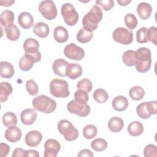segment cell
I'll list each match as a JSON object with an SVG mask.
<instances>
[{"label": "cell", "instance_id": "obj_1", "mask_svg": "<svg viewBox=\"0 0 157 157\" xmlns=\"http://www.w3.org/2000/svg\"><path fill=\"white\" fill-rule=\"evenodd\" d=\"M102 18V12L101 9L96 5L93 6L82 19L83 28L89 32L95 31Z\"/></svg>", "mask_w": 157, "mask_h": 157}, {"label": "cell", "instance_id": "obj_2", "mask_svg": "<svg viewBox=\"0 0 157 157\" xmlns=\"http://www.w3.org/2000/svg\"><path fill=\"white\" fill-rule=\"evenodd\" d=\"M136 62L134 66L136 70L140 73L149 71L151 64V53L149 48L140 47L135 51Z\"/></svg>", "mask_w": 157, "mask_h": 157}, {"label": "cell", "instance_id": "obj_3", "mask_svg": "<svg viewBox=\"0 0 157 157\" xmlns=\"http://www.w3.org/2000/svg\"><path fill=\"white\" fill-rule=\"evenodd\" d=\"M34 109L44 113H51L56 108V101L46 95H39L34 98L32 102Z\"/></svg>", "mask_w": 157, "mask_h": 157}, {"label": "cell", "instance_id": "obj_4", "mask_svg": "<svg viewBox=\"0 0 157 157\" xmlns=\"http://www.w3.org/2000/svg\"><path fill=\"white\" fill-rule=\"evenodd\" d=\"M50 92L56 98H67L70 94L68 83L64 80L54 78L50 83Z\"/></svg>", "mask_w": 157, "mask_h": 157}, {"label": "cell", "instance_id": "obj_5", "mask_svg": "<svg viewBox=\"0 0 157 157\" xmlns=\"http://www.w3.org/2000/svg\"><path fill=\"white\" fill-rule=\"evenodd\" d=\"M58 130L63 135L65 140L73 141L78 137V131L72 124L67 120H61L58 123Z\"/></svg>", "mask_w": 157, "mask_h": 157}, {"label": "cell", "instance_id": "obj_6", "mask_svg": "<svg viewBox=\"0 0 157 157\" xmlns=\"http://www.w3.org/2000/svg\"><path fill=\"white\" fill-rule=\"evenodd\" d=\"M61 13L64 22L68 26L75 25L78 20V14L72 4L67 2L62 5Z\"/></svg>", "mask_w": 157, "mask_h": 157}, {"label": "cell", "instance_id": "obj_7", "mask_svg": "<svg viewBox=\"0 0 157 157\" xmlns=\"http://www.w3.org/2000/svg\"><path fill=\"white\" fill-rule=\"evenodd\" d=\"M39 11L45 18L48 20H52L57 16L56 7L52 0L41 1L39 5Z\"/></svg>", "mask_w": 157, "mask_h": 157}, {"label": "cell", "instance_id": "obj_8", "mask_svg": "<svg viewBox=\"0 0 157 157\" xmlns=\"http://www.w3.org/2000/svg\"><path fill=\"white\" fill-rule=\"evenodd\" d=\"M113 40L123 45H129L133 41V33L123 27L117 28L113 32Z\"/></svg>", "mask_w": 157, "mask_h": 157}, {"label": "cell", "instance_id": "obj_9", "mask_svg": "<svg viewBox=\"0 0 157 157\" xmlns=\"http://www.w3.org/2000/svg\"><path fill=\"white\" fill-rule=\"evenodd\" d=\"M67 110L71 113L75 114L81 117H85L90 113V107L87 104H82L76 102L74 99L71 101L67 104Z\"/></svg>", "mask_w": 157, "mask_h": 157}, {"label": "cell", "instance_id": "obj_10", "mask_svg": "<svg viewBox=\"0 0 157 157\" xmlns=\"http://www.w3.org/2000/svg\"><path fill=\"white\" fill-rule=\"evenodd\" d=\"M64 54L69 59L80 61L85 56V51L80 47L74 43H71L65 47Z\"/></svg>", "mask_w": 157, "mask_h": 157}, {"label": "cell", "instance_id": "obj_11", "mask_svg": "<svg viewBox=\"0 0 157 157\" xmlns=\"http://www.w3.org/2000/svg\"><path fill=\"white\" fill-rule=\"evenodd\" d=\"M44 149L45 157H56L61 149V145L58 140L49 139L44 144Z\"/></svg>", "mask_w": 157, "mask_h": 157}, {"label": "cell", "instance_id": "obj_12", "mask_svg": "<svg viewBox=\"0 0 157 157\" xmlns=\"http://www.w3.org/2000/svg\"><path fill=\"white\" fill-rule=\"evenodd\" d=\"M42 140V134L36 130L28 132L25 138L26 144L29 147H35L37 146Z\"/></svg>", "mask_w": 157, "mask_h": 157}, {"label": "cell", "instance_id": "obj_13", "mask_svg": "<svg viewBox=\"0 0 157 157\" xmlns=\"http://www.w3.org/2000/svg\"><path fill=\"white\" fill-rule=\"evenodd\" d=\"M21 136L22 132L21 129L16 126L8 127L5 132V138L11 143H15L19 141Z\"/></svg>", "mask_w": 157, "mask_h": 157}, {"label": "cell", "instance_id": "obj_14", "mask_svg": "<svg viewBox=\"0 0 157 157\" xmlns=\"http://www.w3.org/2000/svg\"><path fill=\"white\" fill-rule=\"evenodd\" d=\"M69 63L64 59H56L53 63L52 69L53 72L58 76L65 77L66 76V72Z\"/></svg>", "mask_w": 157, "mask_h": 157}, {"label": "cell", "instance_id": "obj_15", "mask_svg": "<svg viewBox=\"0 0 157 157\" xmlns=\"http://www.w3.org/2000/svg\"><path fill=\"white\" fill-rule=\"evenodd\" d=\"M21 121L25 125H31L34 123L37 118V113L34 109H26L20 114Z\"/></svg>", "mask_w": 157, "mask_h": 157}, {"label": "cell", "instance_id": "obj_16", "mask_svg": "<svg viewBox=\"0 0 157 157\" xmlns=\"http://www.w3.org/2000/svg\"><path fill=\"white\" fill-rule=\"evenodd\" d=\"M82 67L78 63H69L67 69L66 74V76L72 80H74L80 77L82 74Z\"/></svg>", "mask_w": 157, "mask_h": 157}, {"label": "cell", "instance_id": "obj_17", "mask_svg": "<svg viewBox=\"0 0 157 157\" xmlns=\"http://www.w3.org/2000/svg\"><path fill=\"white\" fill-rule=\"evenodd\" d=\"M18 23L23 29H29L33 25V15L28 12H22L18 17Z\"/></svg>", "mask_w": 157, "mask_h": 157}, {"label": "cell", "instance_id": "obj_18", "mask_svg": "<svg viewBox=\"0 0 157 157\" xmlns=\"http://www.w3.org/2000/svg\"><path fill=\"white\" fill-rule=\"evenodd\" d=\"M153 9L151 6L147 2H142L139 4L137 7V13L142 20H147L148 18L152 12Z\"/></svg>", "mask_w": 157, "mask_h": 157}, {"label": "cell", "instance_id": "obj_19", "mask_svg": "<svg viewBox=\"0 0 157 157\" xmlns=\"http://www.w3.org/2000/svg\"><path fill=\"white\" fill-rule=\"evenodd\" d=\"M14 74V68L12 64L6 61L0 62V75L4 78H10Z\"/></svg>", "mask_w": 157, "mask_h": 157}, {"label": "cell", "instance_id": "obj_20", "mask_svg": "<svg viewBox=\"0 0 157 157\" xmlns=\"http://www.w3.org/2000/svg\"><path fill=\"white\" fill-rule=\"evenodd\" d=\"M23 47L25 53L33 54L39 52V43L34 38H28L25 40Z\"/></svg>", "mask_w": 157, "mask_h": 157}, {"label": "cell", "instance_id": "obj_21", "mask_svg": "<svg viewBox=\"0 0 157 157\" xmlns=\"http://www.w3.org/2000/svg\"><path fill=\"white\" fill-rule=\"evenodd\" d=\"M128 100L123 96H118L113 98L112 102L113 108L118 112L125 110L128 107Z\"/></svg>", "mask_w": 157, "mask_h": 157}, {"label": "cell", "instance_id": "obj_22", "mask_svg": "<svg viewBox=\"0 0 157 157\" xmlns=\"http://www.w3.org/2000/svg\"><path fill=\"white\" fill-rule=\"evenodd\" d=\"M53 36L55 40L58 43H64L69 39V33L66 28L58 26L54 29Z\"/></svg>", "mask_w": 157, "mask_h": 157}, {"label": "cell", "instance_id": "obj_23", "mask_svg": "<svg viewBox=\"0 0 157 157\" xmlns=\"http://www.w3.org/2000/svg\"><path fill=\"white\" fill-rule=\"evenodd\" d=\"M50 29L48 25L44 22H37L33 28V33L40 38H45L49 34Z\"/></svg>", "mask_w": 157, "mask_h": 157}, {"label": "cell", "instance_id": "obj_24", "mask_svg": "<svg viewBox=\"0 0 157 157\" xmlns=\"http://www.w3.org/2000/svg\"><path fill=\"white\" fill-rule=\"evenodd\" d=\"M124 126L123 120L118 117H113L108 121V128L113 132H120Z\"/></svg>", "mask_w": 157, "mask_h": 157}, {"label": "cell", "instance_id": "obj_25", "mask_svg": "<svg viewBox=\"0 0 157 157\" xmlns=\"http://www.w3.org/2000/svg\"><path fill=\"white\" fill-rule=\"evenodd\" d=\"M34 63V59L30 55L25 53L20 59L18 65L22 71H28L32 69Z\"/></svg>", "mask_w": 157, "mask_h": 157}, {"label": "cell", "instance_id": "obj_26", "mask_svg": "<svg viewBox=\"0 0 157 157\" xmlns=\"http://www.w3.org/2000/svg\"><path fill=\"white\" fill-rule=\"evenodd\" d=\"M12 85L7 82H2L0 84V101L1 102H6L9 96L12 93Z\"/></svg>", "mask_w": 157, "mask_h": 157}, {"label": "cell", "instance_id": "obj_27", "mask_svg": "<svg viewBox=\"0 0 157 157\" xmlns=\"http://www.w3.org/2000/svg\"><path fill=\"white\" fill-rule=\"evenodd\" d=\"M128 132L132 136H139L144 132V126L139 121H132L128 126Z\"/></svg>", "mask_w": 157, "mask_h": 157}, {"label": "cell", "instance_id": "obj_28", "mask_svg": "<svg viewBox=\"0 0 157 157\" xmlns=\"http://www.w3.org/2000/svg\"><path fill=\"white\" fill-rule=\"evenodd\" d=\"M14 13L10 10H5L2 12L1 14V24L4 27H7L12 24L14 21Z\"/></svg>", "mask_w": 157, "mask_h": 157}, {"label": "cell", "instance_id": "obj_29", "mask_svg": "<svg viewBox=\"0 0 157 157\" xmlns=\"http://www.w3.org/2000/svg\"><path fill=\"white\" fill-rule=\"evenodd\" d=\"M7 39L11 41L17 40L20 36V32L18 28L14 24H12L5 29Z\"/></svg>", "mask_w": 157, "mask_h": 157}, {"label": "cell", "instance_id": "obj_30", "mask_svg": "<svg viewBox=\"0 0 157 157\" xmlns=\"http://www.w3.org/2000/svg\"><path fill=\"white\" fill-rule=\"evenodd\" d=\"M3 124L6 127L16 126L17 124V118L16 115L11 112L5 113L2 117Z\"/></svg>", "mask_w": 157, "mask_h": 157}, {"label": "cell", "instance_id": "obj_31", "mask_svg": "<svg viewBox=\"0 0 157 157\" xmlns=\"http://www.w3.org/2000/svg\"><path fill=\"white\" fill-rule=\"evenodd\" d=\"M122 60L126 66L129 67L134 66L136 62L135 51L128 50L124 52L122 56Z\"/></svg>", "mask_w": 157, "mask_h": 157}, {"label": "cell", "instance_id": "obj_32", "mask_svg": "<svg viewBox=\"0 0 157 157\" xmlns=\"http://www.w3.org/2000/svg\"><path fill=\"white\" fill-rule=\"evenodd\" d=\"M129 95L132 99L134 101H139L144 97L145 91L141 86H134L130 89Z\"/></svg>", "mask_w": 157, "mask_h": 157}, {"label": "cell", "instance_id": "obj_33", "mask_svg": "<svg viewBox=\"0 0 157 157\" xmlns=\"http://www.w3.org/2000/svg\"><path fill=\"white\" fill-rule=\"evenodd\" d=\"M93 36L92 32H89L83 28H81L77 33L76 37L78 42L82 44H86L91 40Z\"/></svg>", "mask_w": 157, "mask_h": 157}, {"label": "cell", "instance_id": "obj_34", "mask_svg": "<svg viewBox=\"0 0 157 157\" xmlns=\"http://www.w3.org/2000/svg\"><path fill=\"white\" fill-rule=\"evenodd\" d=\"M93 98L97 102L103 104L108 100L109 94L105 90L98 88L94 91L93 93Z\"/></svg>", "mask_w": 157, "mask_h": 157}, {"label": "cell", "instance_id": "obj_35", "mask_svg": "<svg viewBox=\"0 0 157 157\" xmlns=\"http://www.w3.org/2000/svg\"><path fill=\"white\" fill-rule=\"evenodd\" d=\"M91 147L96 151H102L107 148V142L104 139L98 138L91 142Z\"/></svg>", "mask_w": 157, "mask_h": 157}, {"label": "cell", "instance_id": "obj_36", "mask_svg": "<svg viewBox=\"0 0 157 157\" xmlns=\"http://www.w3.org/2000/svg\"><path fill=\"white\" fill-rule=\"evenodd\" d=\"M136 112L138 116L142 119H148L151 116L147 108V102L139 104L136 107Z\"/></svg>", "mask_w": 157, "mask_h": 157}, {"label": "cell", "instance_id": "obj_37", "mask_svg": "<svg viewBox=\"0 0 157 157\" xmlns=\"http://www.w3.org/2000/svg\"><path fill=\"white\" fill-rule=\"evenodd\" d=\"M97 128L93 124H88L83 129V137L87 139H91L97 135Z\"/></svg>", "mask_w": 157, "mask_h": 157}, {"label": "cell", "instance_id": "obj_38", "mask_svg": "<svg viewBox=\"0 0 157 157\" xmlns=\"http://www.w3.org/2000/svg\"><path fill=\"white\" fill-rule=\"evenodd\" d=\"M89 99V96L88 92L85 90L78 89L74 93V100L80 104H85Z\"/></svg>", "mask_w": 157, "mask_h": 157}, {"label": "cell", "instance_id": "obj_39", "mask_svg": "<svg viewBox=\"0 0 157 157\" xmlns=\"http://www.w3.org/2000/svg\"><path fill=\"white\" fill-rule=\"evenodd\" d=\"M124 23L129 29H134L137 25L138 21L136 16L132 13H127L124 16Z\"/></svg>", "mask_w": 157, "mask_h": 157}, {"label": "cell", "instance_id": "obj_40", "mask_svg": "<svg viewBox=\"0 0 157 157\" xmlns=\"http://www.w3.org/2000/svg\"><path fill=\"white\" fill-rule=\"evenodd\" d=\"M77 87L78 89L85 90L86 92H90L93 88L91 82L87 78H84L77 82Z\"/></svg>", "mask_w": 157, "mask_h": 157}, {"label": "cell", "instance_id": "obj_41", "mask_svg": "<svg viewBox=\"0 0 157 157\" xmlns=\"http://www.w3.org/2000/svg\"><path fill=\"white\" fill-rule=\"evenodd\" d=\"M26 88L28 93L31 96L36 95L39 91L38 85L33 79L27 80L26 82Z\"/></svg>", "mask_w": 157, "mask_h": 157}, {"label": "cell", "instance_id": "obj_42", "mask_svg": "<svg viewBox=\"0 0 157 157\" xmlns=\"http://www.w3.org/2000/svg\"><path fill=\"white\" fill-rule=\"evenodd\" d=\"M147 38L148 42H151L155 45H157V28L155 26H151L147 30Z\"/></svg>", "mask_w": 157, "mask_h": 157}, {"label": "cell", "instance_id": "obj_43", "mask_svg": "<svg viewBox=\"0 0 157 157\" xmlns=\"http://www.w3.org/2000/svg\"><path fill=\"white\" fill-rule=\"evenodd\" d=\"M144 155L145 157H156L157 148L154 144H148L145 146L144 150Z\"/></svg>", "mask_w": 157, "mask_h": 157}, {"label": "cell", "instance_id": "obj_44", "mask_svg": "<svg viewBox=\"0 0 157 157\" xmlns=\"http://www.w3.org/2000/svg\"><path fill=\"white\" fill-rule=\"evenodd\" d=\"M147 30L146 27L140 28L136 32V40L139 44H144L148 42L147 38Z\"/></svg>", "mask_w": 157, "mask_h": 157}, {"label": "cell", "instance_id": "obj_45", "mask_svg": "<svg viewBox=\"0 0 157 157\" xmlns=\"http://www.w3.org/2000/svg\"><path fill=\"white\" fill-rule=\"evenodd\" d=\"M96 5L101 6L105 11L110 10L114 6V2L112 0H97Z\"/></svg>", "mask_w": 157, "mask_h": 157}, {"label": "cell", "instance_id": "obj_46", "mask_svg": "<svg viewBox=\"0 0 157 157\" xmlns=\"http://www.w3.org/2000/svg\"><path fill=\"white\" fill-rule=\"evenodd\" d=\"M147 105L149 113L150 115L156 114V109H157V102L156 101H151L147 102Z\"/></svg>", "mask_w": 157, "mask_h": 157}, {"label": "cell", "instance_id": "obj_47", "mask_svg": "<svg viewBox=\"0 0 157 157\" xmlns=\"http://www.w3.org/2000/svg\"><path fill=\"white\" fill-rule=\"evenodd\" d=\"M10 151V147L5 143L0 144V156L6 157L8 155Z\"/></svg>", "mask_w": 157, "mask_h": 157}, {"label": "cell", "instance_id": "obj_48", "mask_svg": "<svg viewBox=\"0 0 157 157\" xmlns=\"http://www.w3.org/2000/svg\"><path fill=\"white\" fill-rule=\"evenodd\" d=\"M12 156V157H17V156L26 157V150H25L21 148H17L13 150Z\"/></svg>", "mask_w": 157, "mask_h": 157}, {"label": "cell", "instance_id": "obj_49", "mask_svg": "<svg viewBox=\"0 0 157 157\" xmlns=\"http://www.w3.org/2000/svg\"><path fill=\"white\" fill-rule=\"evenodd\" d=\"M78 157H84V156H88V157H93L94 156V154L88 149H83L77 155Z\"/></svg>", "mask_w": 157, "mask_h": 157}, {"label": "cell", "instance_id": "obj_50", "mask_svg": "<svg viewBox=\"0 0 157 157\" xmlns=\"http://www.w3.org/2000/svg\"><path fill=\"white\" fill-rule=\"evenodd\" d=\"M39 157V153L37 150H26V157Z\"/></svg>", "mask_w": 157, "mask_h": 157}, {"label": "cell", "instance_id": "obj_51", "mask_svg": "<svg viewBox=\"0 0 157 157\" xmlns=\"http://www.w3.org/2000/svg\"><path fill=\"white\" fill-rule=\"evenodd\" d=\"M15 2V1L13 0H7V1H0V5L1 6H5L8 7L10 6H12Z\"/></svg>", "mask_w": 157, "mask_h": 157}, {"label": "cell", "instance_id": "obj_52", "mask_svg": "<svg viewBox=\"0 0 157 157\" xmlns=\"http://www.w3.org/2000/svg\"><path fill=\"white\" fill-rule=\"evenodd\" d=\"M118 3L120 5V6H126L128 5L129 3H130L131 2V1H127V0H124V1H117Z\"/></svg>", "mask_w": 157, "mask_h": 157}]
</instances>
